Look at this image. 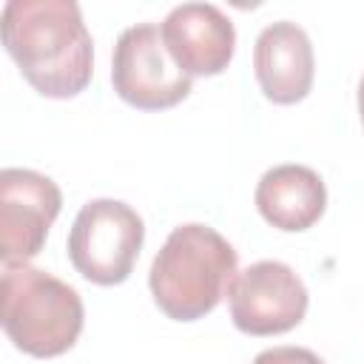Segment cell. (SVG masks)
Instances as JSON below:
<instances>
[{
    "label": "cell",
    "mask_w": 364,
    "mask_h": 364,
    "mask_svg": "<svg viewBox=\"0 0 364 364\" xmlns=\"http://www.w3.org/2000/svg\"><path fill=\"white\" fill-rule=\"evenodd\" d=\"M3 46L26 82L51 100L77 97L94 74V43L71 0H9Z\"/></svg>",
    "instance_id": "6da1fadb"
},
{
    "label": "cell",
    "mask_w": 364,
    "mask_h": 364,
    "mask_svg": "<svg viewBox=\"0 0 364 364\" xmlns=\"http://www.w3.org/2000/svg\"><path fill=\"white\" fill-rule=\"evenodd\" d=\"M236 273L233 245L219 230L191 222L168 233L151 262L148 287L168 318L196 321L228 296Z\"/></svg>",
    "instance_id": "7a4b0ae2"
},
{
    "label": "cell",
    "mask_w": 364,
    "mask_h": 364,
    "mask_svg": "<svg viewBox=\"0 0 364 364\" xmlns=\"http://www.w3.org/2000/svg\"><path fill=\"white\" fill-rule=\"evenodd\" d=\"M80 293L28 262L3 267V330L9 341L34 358H54L74 347L82 333Z\"/></svg>",
    "instance_id": "3957f363"
},
{
    "label": "cell",
    "mask_w": 364,
    "mask_h": 364,
    "mask_svg": "<svg viewBox=\"0 0 364 364\" xmlns=\"http://www.w3.org/2000/svg\"><path fill=\"white\" fill-rule=\"evenodd\" d=\"M142 216L119 199H91L68 230V259L74 270L102 287L122 284L142 250Z\"/></svg>",
    "instance_id": "277c9868"
},
{
    "label": "cell",
    "mask_w": 364,
    "mask_h": 364,
    "mask_svg": "<svg viewBox=\"0 0 364 364\" xmlns=\"http://www.w3.org/2000/svg\"><path fill=\"white\" fill-rule=\"evenodd\" d=\"M191 80L168 54L159 26L136 23L119 34L111 57V85L122 102L139 111L173 108L191 94Z\"/></svg>",
    "instance_id": "5b68a950"
},
{
    "label": "cell",
    "mask_w": 364,
    "mask_h": 364,
    "mask_svg": "<svg viewBox=\"0 0 364 364\" xmlns=\"http://www.w3.org/2000/svg\"><path fill=\"white\" fill-rule=\"evenodd\" d=\"M228 304L236 330L247 336H279L301 324L310 296L290 264L262 259L236 273Z\"/></svg>",
    "instance_id": "8992f818"
},
{
    "label": "cell",
    "mask_w": 364,
    "mask_h": 364,
    "mask_svg": "<svg viewBox=\"0 0 364 364\" xmlns=\"http://www.w3.org/2000/svg\"><path fill=\"white\" fill-rule=\"evenodd\" d=\"M63 208L57 182L31 168L0 171V256L3 262L34 259Z\"/></svg>",
    "instance_id": "52a82bcc"
},
{
    "label": "cell",
    "mask_w": 364,
    "mask_h": 364,
    "mask_svg": "<svg viewBox=\"0 0 364 364\" xmlns=\"http://www.w3.org/2000/svg\"><path fill=\"white\" fill-rule=\"evenodd\" d=\"M159 31L168 54L188 77L222 74L233 60L236 28L213 3H182L171 9Z\"/></svg>",
    "instance_id": "ba28073f"
},
{
    "label": "cell",
    "mask_w": 364,
    "mask_h": 364,
    "mask_svg": "<svg viewBox=\"0 0 364 364\" xmlns=\"http://www.w3.org/2000/svg\"><path fill=\"white\" fill-rule=\"evenodd\" d=\"M253 71L262 94L270 102H301L310 94L316 74V57L307 31L290 20L264 26L253 46Z\"/></svg>",
    "instance_id": "9c48e42d"
},
{
    "label": "cell",
    "mask_w": 364,
    "mask_h": 364,
    "mask_svg": "<svg viewBox=\"0 0 364 364\" xmlns=\"http://www.w3.org/2000/svg\"><path fill=\"white\" fill-rule=\"evenodd\" d=\"M256 208L276 230L301 233L321 219L327 208V188L313 168L284 162L262 173L256 185Z\"/></svg>",
    "instance_id": "30bf717a"
},
{
    "label": "cell",
    "mask_w": 364,
    "mask_h": 364,
    "mask_svg": "<svg viewBox=\"0 0 364 364\" xmlns=\"http://www.w3.org/2000/svg\"><path fill=\"white\" fill-rule=\"evenodd\" d=\"M253 364H324L313 350H304V347H270V350H262Z\"/></svg>",
    "instance_id": "8fae6325"
},
{
    "label": "cell",
    "mask_w": 364,
    "mask_h": 364,
    "mask_svg": "<svg viewBox=\"0 0 364 364\" xmlns=\"http://www.w3.org/2000/svg\"><path fill=\"white\" fill-rule=\"evenodd\" d=\"M358 114H361V125H364V77L358 82Z\"/></svg>",
    "instance_id": "7c38bea8"
}]
</instances>
